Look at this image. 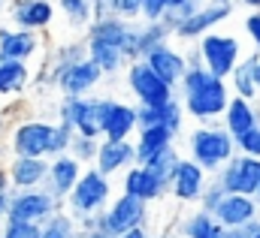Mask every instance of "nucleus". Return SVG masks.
<instances>
[{
	"label": "nucleus",
	"instance_id": "f257e3e1",
	"mask_svg": "<svg viewBox=\"0 0 260 238\" xmlns=\"http://www.w3.org/2000/svg\"><path fill=\"white\" fill-rule=\"evenodd\" d=\"M176 97L185 109V115L194 121V124H218L221 115L227 112V103H230V85L209 75L200 60L197 52L188 58V72L182 78V85L176 88Z\"/></svg>",
	"mask_w": 260,
	"mask_h": 238
},
{
	"label": "nucleus",
	"instance_id": "f03ea898",
	"mask_svg": "<svg viewBox=\"0 0 260 238\" xmlns=\"http://www.w3.org/2000/svg\"><path fill=\"white\" fill-rule=\"evenodd\" d=\"M185 148L188 160L203 166L209 175H218V169L236 157V139L221 124H197L185 136Z\"/></svg>",
	"mask_w": 260,
	"mask_h": 238
},
{
	"label": "nucleus",
	"instance_id": "7ed1b4c3",
	"mask_svg": "<svg viewBox=\"0 0 260 238\" xmlns=\"http://www.w3.org/2000/svg\"><path fill=\"white\" fill-rule=\"evenodd\" d=\"M112 97H61L58 103V121L67 124L76 136L85 139H103V127L109 115Z\"/></svg>",
	"mask_w": 260,
	"mask_h": 238
},
{
	"label": "nucleus",
	"instance_id": "20e7f679",
	"mask_svg": "<svg viewBox=\"0 0 260 238\" xmlns=\"http://www.w3.org/2000/svg\"><path fill=\"white\" fill-rule=\"evenodd\" d=\"M115 196V187H112V178L100 175L94 166H88L82 172L79 184L70 190V196L64 199V211L73 217V220H82V217H91V214H100Z\"/></svg>",
	"mask_w": 260,
	"mask_h": 238
},
{
	"label": "nucleus",
	"instance_id": "39448f33",
	"mask_svg": "<svg viewBox=\"0 0 260 238\" xmlns=\"http://www.w3.org/2000/svg\"><path fill=\"white\" fill-rule=\"evenodd\" d=\"M194 52H197L200 66H203L209 75L221 78V82H227L230 72L239 66V60L245 58L239 36H233V33H221V30H212V33H206L203 39H197Z\"/></svg>",
	"mask_w": 260,
	"mask_h": 238
},
{
	"label": "nucleus",
	"instance_id": "423d86ee",
	"mask_svg": "<svg viewBox=\"0 0 260 238\" xmlns=\"http://www.w3.org/2000/svg\"><path fill=\"white\" fill-rule=\"evenodd\" d=\"M52 130H55V121H46V118L15 121V124L9 127V133H6V151H9V157L49 160Z\"/></svg>",
	"mask_w": 260,
	"mask_h": 238
},
{
	"label": "nucleus",
	"instance_id": "0eeeda50",
	"mask_svg": "<svg viewBox=\"0 0 260 238\" xmlns=\"http://www.w3.org/2000/svg\"><path fill=\"white\" fill-rule=\"evenodd\" d=\"M124 82H127L130 97L136 100L139 109H160V106H167V103L176 100V91H173L164 78H157L145 60H133V63H127Z\"/></svg>",
	"mask_w": 260,
	"mask_h": 238
},
{
	"label": "nucleus",
	"instance_id": "6e6552de",
	"mask_svg": "<svg viewBox=\"0 0 260 238\" xmlns=\"http://www.w3.org/2000/svg\"><path fill=\"white\" fill-rule=\"evenodd\" d=\"M145 220H148V205L142 199L130 196V193H121V190L112 196V202L100 214V226H103V232L109 238L127 235L133 229L145 226Z\"/></svg>",
	"mask_w": 260,
	"mask_h": 238
},
{
	"label": "nucleus",
	"instance_id": "1a4fd4ad",
	"mask_svg": "<svg viewBox=\"0 0 260 238\" xmlns=\"http://www.w3.org/2000/svg\"><path fill=\"white\" fill-rule=\"evenodd\" d=\"M64 205L46 190H12L9 196V211H6V220H15V223H34V226H43L49 217H55Z\"/></svg>",
	"mask_w": 260,
	"mask_h": 238
},
{
	"label": "nucleus",
	"instance_id": "9d476101",
	"mask_svg": "<svg viewBox=\"0 0 260 238\" xmlns=\"http://www.w3.org/2000/svg\"><path fill=\"white\" fill-rule=\"evenodd\" d=\"M85 36L103 39V43L121 49V55L127 58V63L142 60V55H139V21H124V18H115V15L94 18Z\"/></svg>",
	"mask_w": 260,
	"mask_h": 238
},
{
	"label": "nucleus",
	"instance_id": "9b49d317",
	"mask_svg": "<svg viewBox=\"0 0 260 238\" xmlns=\"http://www.w3.org/2000/svg\"><path fill=\"white\" fill-rule=\"evenodd\" d=\"M103 78L106 75L91 60L82 58V60H76V63H70V66H64L61 72H55L52 75V88L61 97H94L97 88L103 85Z\"/></svg>",
	"mask_w": 260,
	"mask_h": 238
},
{
	"label": "nucleus",
	"instance_id": "f8f14e48",
	"mask_svg": "<svg viewBox=\"0 0 260 238\" xmlns=\"http://www.w3.org/2000/svg\"><path fill=\"white\" fill-rule=\"evenodd\" d=\"M6 15H9V27L43 33L55 24L58 6H55V0H9Z\"/></svg>",
	"mask_w": 260,
	"mask_h": 238
},
{
	"label": "nucleus",
	"instance_id": "ddd939ff",
	"mask_svg": "<svg viewBox=\"0 0 260 238\" xmlns=\"http://www.w3.org/2000/svg\"><path fill=\"white\" fill-rule=\"evenodd\" d=\"M215 181L224 187V193H239V196H254L260 181V160L236 154L230 163H224L218 169Z\"/></svg>",
	"mask_w": 260,
	"mask_h": 238
},
{
	"label": "nucleus",
	"instance_id": "4468645a",
	"mask_svg": "<svg viewBox=\"0 0 260 238\" xmlns=\"http://www.w3.org/2000/svg\"><path fill=\"white\" fill-rule=\"evenodd\" d=\"M206 187H209V172L197 166L194 160L182 157V163L176 166V175L170 181V196L182 205H200Z\"/></svg>",
	"mask_w": 260,
	"mask_h": 238
},
{
	"label": "nucleus",
	"instance_id": "2eb2a0df",
	"mask_svg": "<svg viewBox=\"0 0 260 238\" xmlns=\"http://www.w3.org/2000/svg\"><path fill=\"white\" fill-rule=\"evenodd\" d=\"M233 15V6H224V3H206L200 12H194L191 18H185V21H179L176 27H173V39H203L206 33H212V30H218V24H224L227 18Z\"/></svg>",
	"mask_w": 260,
	"mask_h": 238
},
{
	"label": "nucleus",
	"instance_id": "dca6fc26",
	"mask_svg": "<svg viewBox=\"0 0 260 238\" xmlns=\"http://www.w3.org/2000/svg\"><path fill=\"white\" fill-rule=\"evenodd\" d=\"M212 217L230 232V229H242L248 223L260 220V202L254 196H239V193H224V199L215 205Z\"/></svg>",
	"mask_w": 260,
	"mask_h": 238
},
{
	"label": "nucleus",
	"instance_id": "f3484780",
	"mask_svg": "<svg viewBox=\"0 0 260 238\" xmlns=\"http://www.w3.org/2000/svg\"><path fill=\"white\" fill-rule=\"evenodd\" d=\"M142 60H145V63L151 66V72H154L157 78H164L173 91L182 85V78H185V72H188V55H182L173 43H160L157 49H151Z\"/></svg>",
	"mask_w": 260,
	"mask_h": 238
},
{
	"label": "nucleus",
	"instance_id": "a211bd4d",
	"mask_svg": "<svg viewBox=\"0 0 260 238\" xmlns=\"http://www.w3.org/2000/svg\"><path fill=\"white\" fill-rule=\"evenodd\" d=\"M130 166H136V148H133V139L124 142H112V139H103L100 148H97V160H94V169L106 178H115V175H124Z\"/></svg>",
	"mask_w": 260,
	"mask_h": 238
},
{
	"label": "nucleus",
	"instance_id": "6ab92c4d",
	"mask_svg": "<svg viewBox=\"0 0 260 238\" xmlns=\"http://www.w3.org/2000/svg\"><path fill=\"white\" fill-rule=\"evenodd\" d=\"M40 52H43V39H40V33L18 30V27H9V24L0 27V60L30 63Z\"/></svg>",
	"mask_w": 260,
	"mask_h": 238
},
{
	"label": "nucleus",
	"instance_id": "aec40b11",
	"mask_svg": "<svg viewBox=\"0 0 260 238\" xmlns=\"http://www.w3.org/2000/svg\"><path fill=\"white\" fill-rule=\"evenodd\" d=\"M82 172H85V166H82V163H76L70 154L52 157V160H49V175H46V190H49V193L64 205V199L70 196V190L79 184Z\"/></svg>",
	"mask_w": 260,
	"mask_h": 238
},
{
	"label": "nucleus",
	"instance_id": "412c9836",
	"mask_svg": "<svg viewBox=\"0 0 260 238\" xmlns=\"http://www.w3.org/2000/svg\"><path fill=\"white\" fill-rule=\"evenodd\" d=\"M6 175L12 190H40L46 187V175H49V160H34V157H9Z\"/></svg>",
	"mask_w": 260,
	"mask_h": 238
},
{
	"label": "nucleus",
	"instance_id": "4be33fe9",
	"mask_svg": "<svg viewBox=\"0 0 260 238\" xmlns=\"http://www.w3.org/2000/svg\"><path fill=\"white\" fill-rule=\"evenodd\" d=\"M136 130H139L136 103L115 100V97H112V106H109V115H106V127H103V139L124 142V139H133V136H136Z\"/></svg>",
	"mask_w": 260,
	"mask_h": 238
},
{
	"label": "nucleus",
	"instance_id": "5701e85b",
	"mask_svg": "<svg viewBox=\"0 0 260 238\" xmlns=\"http://www.w3.org/2000/svg\"><path fill=\"white\" fill-rule=\"evenodd\" d=\"M173 145H176V136L167 127H142V130H136V136H133L136 166H148L157 154H164Z\"/></svg>",
	"mask_w": 260,
	"mask_h": 238
},
{
	"label": "nucleus",
	"instance_id": "b1692460",
	"mask_svg": "<svg viewBox=\"0 0 260 238\" xmlns=\"http://www.w3.org/2000/svg\"><path fill=\"white\" fill-rule=\"evenodd\" d=\"M121 193H130V196H136V199H142V202L148 205V202L164 199L170 190L151 175V169H145V166H130L127 172L121 175Z\"/></svg>",
	"mask_w": 260,
	"mask_h": 238
},
{
	"label": "nucleus",
	"instance_id": "393cba45",
	"mask_svg": "<svg viewBox=\"0 0 260 238\" xmlns=\"http://www.w3.org/2000/svg\"><path fill=\"white\" fill-rule=\"evenodd\" d=\"M218 124H221L233 139H239V136H245L248 130H254L260 124V106L257 103H248V100H239V97H230L227 112L221 115Z\"/></svg>",
	"mask_w": 260,
	"mask_h": 238
},
{
	"label": "nucleus",
	"instance_id": "a878e982",
	"mask_svg": "<svg viewBox=\"0 0 260 238\" xmlns=\"http://www.w3.org/2000/svg\"><path fill=\"white\" fill-rule=\"evenodd\" d=\"M34 85V66L18 60H0V100H18Z\"/></svg>",
	"mask_w": 260,
	"mask_h": 238
},
{
	"label": "nucleus",
	"instance_id": "bb28decb",
	"mask_svg": "<svg viewBox=\"0 0 260 238\" xmlns=\"http://www.w3.org/2000/svg\"><path fill=\"white\" fill-rule=\"evenodd\" d=\"M85 58L91 60L106 78H109V75H118V72L127 69V58L121 55V49H115V46H109V43H103V39H91V36H85Z\"/></svg>",
	"mask_w": 260,
	"mask_h": 238
},
{
	"label": "nucleus",
	"instance_id": "cd10ccee",
	"mask_svg": "<svg viewBox=\"0 0 260 238\" xmlns=\"http://www.w3.org/2000/svg\"><path fill=\"white\" fill-rule=\"evenodd\" d=\"M260 55H245L239 60V66L230 72L227 85H230V94L239 97V100H248V103H257V85H254V66H257Z\"/></svg>",
	"mask_w": 260,
	"mask_h": 238
},
{
	"label": "nucleus",
	"instance_id": "c85d7f7f",
	"mask_svg": "<svg viewBox=\"0 0 260 238\" xmlns=\"http://www.w3.org/2000/svg\"><path fill=\"white\" fill-rule=\"evenodd\" d=\"M182 238H227V229L209 211L197 208L182 220Z\"/></svg>",
	"mask_w": 260,
	"mask_h": 238
},
{
	"label": "nucleus",
	"instance_id": "c756f323",
	"mask_svg": "<svg viewBox=\"0 0 260 238\" xmlns=\"http://www.w3.org/2000/svg\"><path fill=\"white\" fill-rule=\"evenodd\" d=\"M170 39H173V30L164 18L160 21H139V55L142 58L151 49H157L160 43H170Z\"/></svg>",
	"mask_w": 260,
	"mask_h": 238
},
{
	"label": "nucleus",
	"instance_id": "7c9ffc66",
	"mask_svg": "<svg viewBox=\"0 0 260 238\" xmlns=\"http://www.w3.org/2000/svg\"><path fill=\"white\" fill-rule=\"evenodd\" d=\"M55 6L67 18V24H73V27H85L88 30L91 21L97 18L94 15V0H58Z\"/></svg>",
	"mask_w": 260,
	"mask_h": 238
},
{
	"label": "nucleus",
	"instance_id": "2f4dec72",
	"mask_svg": "<svg viewBox=\"0 0 260 238\" xmlns=\"http://www.w3.org/2000/svg\"><path fill=\"white\" fill-rule=\"evenodd\" d=\"M179 163H182V154H179V145H173V148H167L164 154H157L145 169H151V175L170 190V181L176 175V166H179Z\"/></svg>",
	"mask_w": 260,
	"mask_h": 238
},
{
	"label": "nucleus",
	"instance_id": "473e14b6",
	"mask_svg": "<svg viewBox=\"0 0 260 238\" xmlns=\"http://www.w3.org/2000/svg\"><path fill=\"white\" fill-rule=\"evenodd\" d=\"M40 238H76V220L61 208L55 217H49L40 226Z\"/></svg>",
	"mask_w": 260,
	"mask_h": 238
},
{
	"label": "nucleus",
	"instance_id": "72a5a7b5",
	"mask_svg": "<svg viewBox=\"0 0 260 238\" xmlns=\"http://www.w3.org/2000/svg\"><path fill=\"white\" fill-rule=\"evenodd\" d=\"M100 142L103 139H85V136H73V142H70V157L76 160V163H82L85 169L88 166H94V160H97V148H100Z\"/></svg>",
	"mask_w": 260,
	"mask_h": 238
},
{
	"label": "nucleus",
	"instance_id": "f704fd0d",
	"mask_svg": "<svg viewBox=\"0 0 260 238\" xmlns=\"http://www.w3.org/2000/svg\"><path fill=\"white\" fill-rule=\"evenodd\" d=\"M209 0H170V6H167V15H164V21L170 24V30L179 24V21H185V18H191L194 12H200L203 6H206Z\"/></svg>",
	"mask_w": 260,
	"mask_h": 238
},
{
	"label": "nucleus",
	"instance_id": "c9c22d12",
	"mask_svg": "<svg viewBox=\"0 0 260 238\" xmlns=\"http://www.w3.org/2000/svg\"><path fill=\"white\" fill-rule=\"evenodd\" d=\"M73 136H76V133H73L67 124L55 121V130H52V145H49V160H52V157H61V154H67V151H70Z\"/></svg>",
	"mask_w": 260,
	"mask_h": 238
},
{
	"label": "nucleus",
	"instance_id": "e433bc0d",
	"mask_svg": "<svg viewBox=\"0 0 260 238\" xmlns=\"http://www.w3.org/2000/svg\"><path fill=\"white\" fill-rule=\"evenodd\" d=\"M236 154H245V157L260 160V124L254 127V130H248L245 136L236 139Z\"/></svg>",
	"mask_w": 260,
	"mask_h": 238
},
{
	"label": "nucleus",
	"instance_id": "4c0bfd02",
	"mask_svg": "<svg viewBox=\"0 0 260 238\" xmlns=\"http://www.w3.org/2000/svg\"><path fill=\"white\" fill-rule=\"evenodd\" d=\"M0 238H40V226L34 223H15V220H6L0 226Z\"/></svg>",
	"mask_w": 260,
	"mask_h": 238
},
{
	"label": "nucleus",
	"instance_id": "58836bf2",
	"mask_svg": "<svg viewBox=\"0 0 260 238\" xmlns=\"http://www.w3.org/2000/svg\"><path fill=\"white\" fill-rule=\"evenodd\" d=\"M112 15L124 21H142V0H115Z\"/></svg>",
	"mask_w": 260,
	"mask_h": 238
},
{
	"label": "nucleus",
	"instance_id": "ea45409f",
	"mask_svg": "<svg viewBox=\"0 0 260 238\" xmlns=\"http://www.w3.org/2000/svg\"><path fill=\"white\" fill-rule=\"evenodd\" d=\"M242 30H245V36L251 39V46H254V55H260V9L248 12V15L242 18Z\"/></svg>",
	"mask_w": 260,
	"mask_h": 238
},
{
	"label": "nucleus",
	"instance_id": "a19ab883",
	"mask_svg": "<svg viewBox=\"0 0 260 238\" xmlns=\"http://www.w3.org/2000/svg\"><path fill=\"white\" fill-rule=\"evenodd\" d=\"M221 199H224V187H221L218 181H212V184L206 187V193H203V199H200V205H197V208H203V211H209V214H212V211H215V205H218Z\"/></svg>",
	"mask_w": 260,
	"mask_h": 238
},
{
	"label": "nucleus",
	"instance_id": "79ce46f5",
	"mask_svg": "<svg viewBox=\"0 0 260 238\" xmlns=\"http://www.w3.org/2000/svg\"><path fill=\"white\" fill-rule=\"evenodd\" d=\"M9 196H12V184L6 175V166L0 163V226L6 223V211H9Z\"/></svg>",
	"mask_w": 260,
	"mask_h": 238
},
{
	"label": "nucleus",
	"instance_id": "37998d69",
	"mask_svg": "<svg viewBox=\"0 0 260 238\" xmlns=\"http://www.w3.org/2000/svg\"><path fill=\"white\" fill-rule=\"evenodd\" d=\"M170 0H142V21H160L167 15Z\"/></svg>",
	"mask_w": 260,
	"mask_h": 238
},
{
	"label": "nucleus",
	"instance_id": "c03bdc74",
	"mask_svg": "<svg viewBox=\"0 0 260 238\" xmlns=\"http://www.w3.org/2000/svg\"><path fill=\"white\" fill-rule=\"evenodd\" d=\"M121 238H151V232L145 226H139V229H133V232H127V235H121Z\"/></svg>",
	"mask_w": 260,
	"mask_h": 238
},
{
	"label": "nucleus",
	"instance_id": "a18cd8bd",
	"mask_svg": "<svg viewBox=\"0 0 260 238\" xmlns=\"http://www.w3.org/2000/svg\"><path fill=\"white\" fill-rule=\"evenodd\" d=\"M254 85H257V106H260V58H257V66H254Z\"/></svg>",
	"mask_w": 260,
	"mask_h": 238
},
{
	"label": "nucleus",
	"instance_id": "49530a36",
	"mask_svg": "<svg viewBox=\"0 0 260 238\" xmlns=\"http://www.w3.org/2000/svg\"><path fill=\"white\" fill-rule=\"evenodd\" d=\"M242 6H248V12H254V9H260V0H239Z\"/></svg>",
	"mask_w": 260,
	"mask_h": 238
},
{
	"label": "nucleus",
	"instance_id": "de8ad7c7",
	"mask_svg": "<svg viewBox=\"0 0 260 238\" xmlns=\"http://www.w3.org/2000/svg\"><path fill=\"white\" fill-rule=\"evenodd\" d=\"M6 6H9V0H0V12H6Z\"/></svg>",
	"mask_w": 260,
	"mask_h": 238
},
{
	"label": "nucleus",
	"instance_id": "09e8293b",
	"mask_svg": "<svg viewBox=\"0 0 260 238\" xmlns=\"http://www.w3.org/2000/svg\"><path fill=\"white\" fill-rule=\"evenodd\" d=\"M254 199L260 202V181H257V190H254Z\"/></svg>",
	"mask_w": 260,
	"mask_h": 238
},
{
	"label": "nucleus",
	"instance_id": "8fccbe9b",
	"mask_svg": "<svg viewBox=\"0 0 260 238\" xmlns=\"http://www.w3.org/2000/svg\"><path fill=\"white\" fill-rule=\"evenodd\" d=\"M251 238H260V229H257V232H254V235H251Z\"/></svg>",
	"mask_w": 260,
	"mask_h": 238
},
{
	"label": "nucleus",
	"instance_id": "3c124183",
	"mask_svg": "<svg viewBox=\"0 0 260 238\" xmlns=\"http://www.w3.org/2000/svg\"><path fill=\"white\" fill-rule=\"evenodd\" d=\"M157 238H176V235H157Z\"/></svg>",
	"mask_w": 260,
	"mask_h": 238
},
{
	"label": "nucleus",
	"instance_id": "603ef678",
	"mask_svg": "<svg viewBox=\"0 0 260 238\" xmlns=\"http://www.w3.org/2000/svg\"><path fill=\"white\" fill-rule=\"evenodd\" d=\"M0 130H3V121H0Z\"/></svg>",
	"mask_w": 260,
	"mask_h": 238
},
{
	"label": "nucleus",
	"instance_id": "864d4df0",
	"mask_svg": "<svg viewBox=\"0 0 260 238\" xmlns=\"http://www.w3.org/2000/svg\"><path fill=\"white\" fill-rule=\"evenodd\" d=\"M55 3H58V0H55Z\"/></svg>",
	"mask_w": 260,
	"mask_h": 238
}]
</instances>
